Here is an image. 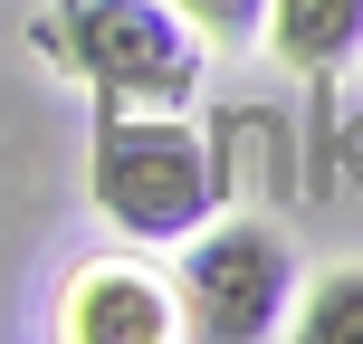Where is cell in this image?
Wrapping results in <instances>:
<instances>
[{
  "label": "cell",
  "mask_w": 363,
  "mask_h": 344,
  "mask_svg": "<svg viewBox=\"0 0 363 344\" xmlns=\"http://www.w3.org/2000/svg\"><path fill=\"white\" fill-rule=\"evenodd\" d=\"M258 38L296 77H345L363 57V0H268V29Z\"/></svg>",
  "instance_id": "5"
},
{
  "label": "cell",
  "mask_w": 363,
  "mask_h": 344,
  "mask_svg": "<svg viewBox=\"0 0 363 344\" xmlns=\"http://www.w3.org/2000/svg\"><path fill=\"white\" fill-rule=\"evenodd\" d=\"M67 335L77 344H163V335H182V306L144 268H86L67 287Z\"/></svg>",
  "instance_id": "4"
},
{
  "label": "cell",
  "mask_w": 363,
  "mask_h": 344,
  "mask_svg": "<svg viewBox=\"0 0 363 344\" xmlns=\"http://www.w3.org/2000/svg\"><path fill=\"white\" fill-rule=\"evenodd\" d=\"M296 344H363V268H325L296 287Z\"/></svg>",
  "instance_id": "6"
},
{
  "label": "cell",
  "mask_w": 363,
  "mask_h": 344,
  "mask_svg": "<svg viewBox=\"0 0 363 344\" xmlns=\"http://www.w3.org/2000/svg\"><path fill=\"white\" fill-rule=\"evenodd\" d=\"M182 19H191L211 48H249L258 29H268V0H172Z\"/></svg>",
  "instance_id": "7"
},
{
  "label": "cell",
  "mask_w": 363,
  "mask_h": 344,
  "mask_svg": "<svg viewBox=\"0 0 363 344\" xmlns=\"http://www.w3.org/2000/svg\"><path fill=\"white\" fill-rule=\"evenodd\" d=\"M86 201L144 249H172L220 211V153L201 125H182V106H106L86 153Z\"/></svg>",
  "instance_id": "1"
},
{
  "label": "cell",
  "mask_w": 363,
  "mask_h": 344,
  "mask_svg": "<svg viewBox=\"0 0 363 344\" xmlns=\"http://www.w3.org/2000/svg\"><path fill=\"white\" fill-rule=\"evenodd\" d=\"M296 296V249L277 220H220L182 239V335L201 344H268Z\"/></svg>",
  "instance_id": "3"
},
{
  "label": "cell",
  "mask_w": 363,
  "mask_h": 344,
  "mask_svg": "<svg viewBox=\"0 0 363 344\" xmlns=\"http://www.w3.org/2000/svg\"><path fill=\"white\" fill-rule=\"evenodd\" d=\"M29 48L96 87L106 106H191L211 38L172 0H48L29 19Z\"/></svg>",
  "instance_id": "2"
}]
</instances>
